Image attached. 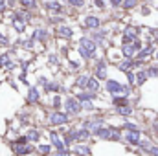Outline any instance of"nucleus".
I'll use <instances>...</instances> for the list:
<instances>
[{
    "instance_id": "f257e3e1",
    "label": "nucleus",
    "mask_w": 158,
    "mask_h": 156,
    "mask_svg": "<svg viewBox=\"0 0 158 156\" xmlns=\"http://www.w3.org/2000/svg\"><path fill=\"white\" fill-rule=\"evenodd\" d=\"M11 151H13L17 156H26V154H30V153L33 151V147L30 145L28 138H19L15 143H11Z\"/></svg>"
},
{
    "instance_id": "f03ea898",
    "label": "nucleus",
    "mask_w": 158,
    "mask_h": 156,
    "mask_svg": "<svg viewBox=\"0 0 158 156\" xmlns=\"http://www.w3.org/2000/svg\"><path fill=\"white\" fill-rule=\"evenodd\" d=\"M94 134L98 138H101V140H119V130H116V129H105V127H101Z\"/></svg>"
},
{
    "instance_id": "7ed1b4c3",
    "label": "nucleus",
    "mask_w": 158,
    "mask_h": 156,
    "mask_svg": "<svg viewBox=\"0 0 158 156\" xmlns=\"http://www.w3.org/2000/svg\"><path fill=\"white\" fill-rule=\"evenodd\" d=\"M68 112H52L50 117H48V123L50 125H64L68 123Z\"/></svg>"
},
{
    "instance_id": "20e7f679",
    "label": "nucleus",
    "mask_w": 158,
    "mask_h": 156,
    "mask_svg": "<svg viewBox=\"0 0 158 156\" xmlns=\"http://www.w3.org/2000/svg\"><path fill=\"white\" fill-rule=\"evenodd\" d=\"M107 90H109L110 94H129V88H127V86H121L116 81H109V83H107Z\"/></svg>"
},
{
    "instance_id": "39448f33",
    "label": "nucleus",
    "mask_w": 158,
    "mask_h": 156,
    "mask_svg": "<svg viewBox=\"0 0 158 156\" xmlns=\"http://www.w3.org/2000/svg\"><path fill=\"white\" fill-rule=\"evenodd\" d=\"M64 107H66V112H68V114H79V110H81V101H79V99H66V101H64Z\"/></svg>"
},
{
    "instance_id": "423d86ee",
    "label": "nucleus",
    "mask_w": 158,
    "mask_h": 156,
    "mask_svg": "<svg viewBox=\"0 0 158 156\" xmlns=\"http://www.w3.org/2000/svg\"><path fill=\"white\" fill-rule=\"evenodd\" d=\"M50 140H52V143L57 147V151H59V153L66 151V142H63V140L59 138V134H55V132H50Z\"/></svg>"
},
{
    "instance_id": "0eeeda50",
    "label": "nucleus",
    "mask_w": 158,
    "mask_h": 156,
    "mask_svg": "<svg viewBox=\"0 0 158 156\" xmlns=\"http://www.w3.org/2000/svg\"><path fill=\"white\" fill-rule=\"evenodd\" d=\"M81 46L85 48V50H83V53H85L86 57H90V55L96 51V44H94L92 40H88V39H83V40H81Z\"/></svg>"
},
{
    "instance_id": "6e6552de",
    "label": "nucleus",
    "mask_w": 158,
    "mask_h": 156,
    "mask_svg": "<svg viewBox=\"0 0 158 156\" xmlns=\"http://www.w3.org/2000/svg\"><path fill=\"white\" fill-rule=\"evenodd\" d=\"M125 140L132 145H140V130H129L125 134Z\"/></svg>"
},
{
    "instance_id": "1a4fd4ad",
    "label": "nucleus",
    "mask_w": 158,
    "mask_h": 156,
    "mask_svg": "<svg viewBox=\"0 0 158 156\" xmlns=\"http://www.w3.org/2000/svg\"><path fill=\"white\" fill-rule=\"evenodd\" d=\"M88 136H90V130H88V129H79V130H76V142L86 140Z\"/></svg>"
},
{
    "instance_id": "9d476101",
    "label": "nucleus",
    "mask_w": 158,
    "mask_h": 156,
    "mask_svg": "<svg viewBox=\"0 0 158 156\" xmlns=\"http://www.w3.org/2000/svg\"><path fill=\"white\" fill-rule=\"evenodd\" d=\"M40 136V132L37 130V129H31V130H28V134H26V138H28V142L31 143V142H37Z\"/></svg>"
},
{
    "instance_id": "9b49d317",
    "label": "nucleus",
    "mask_w": 158,
    "mask_h": 156,
    "mask_svg": "<svg viewBox=\"0 0 158 156\" xmlns=\"http://www.w3.org/2000/svg\"><path fill=\"white\" fill-rule=\"evenodd\" d=\"M74 153L79 154V156L90 154V147H86V145H76V147H74Z\"/></svg>"
},
{
    "instance_id": "f8f14e48",
    "label": "nucleus",
    "mask_w": 158,
    "mask_h": 156,
    "mask_svg": "<svg viewBox=\"0 0 158 156\" xmlns=\"http://www.w3.org/2000/svg\"><path fill=\"white\" fill-rule=\"evenodd\" d=\"M96 76H98L99 79L107 77V74H105V64H103V63H99V64H98V68H96Z\"/></svg>"
},
{
    "instance_id": "ddd939ff",
    "label": "nucleus",
    "mask_w": 158,
    "mask_h": 156,
    "mask_svg": "<svg viewBox=\"0 0 158 156\" xmlns=\"http://www.w3.org/2000/svg\"><path fill=\"white\" fill-rule=\"evenodd\" d=\"M86 86H88L90 92H98V90H99V83H98L96 79H88V84H86Z\"/></svg>"
},
{
    "instance_id": "4468645a",
    "label": "nucleus",
    "mask_w": 158,
    "mask_h": 156,
    "mask_svg": "<svg viewBox=\"0 0 158 156\" xmlns=\"http://www.w3.org/2000/svg\"><path fill=\"white\" fill-rule=\"evenodd\" d=\"M37 99H39V92H37L35 88H31V90H30V96H28V101H30V103H35Z\"/></svg>"
},
{
    "instance_id": "2eb2a0df",
    "label": "nucleus",
    "mask_w": 158,
    "mask_h": 156,
    "mask_svg": "<svg viewBox=\"0 0 158 156\" xmlns=\"http://www.w3.org/2000/svg\"><path fill=\"white\" fill-rule=\"evenodd\" d=\"M118 114H121V116H131V114H132V109H131L129 105H127V107H119Z\"/></svg>"
},
{
    "instance_id": "dca6fc26",
    "label": "nucleus",
    "mask_w": 158,
    "mask_h": 156,
    "mask_svg": "<svg viewBox=\"0 0 158 156\" xmlns=\"http://www.w3.org/2000/svg\"><path fill=\"white\" fill-rule=\"evenodd\" d=\"M86 26H88V28H96V26H99V20H98L96 17H88V20H86Z\"/></svg>"
},
{
    "instance_id": "f3484780",
    "label": "nucleus",
    "mask_w": 158,
    "mask_h": 156,
    "mask_svg": "<svg viewBox=\"0 0 158 156\" xmlns=\"http://www.w3.org/2000/svg\"><path fill=\"white\" fill-rule=\"evenodd\" d=\"M114 105H116V107H127V99H125V97H114Z\"/></svg>"
},
{
    "instance_id": "a211bd4d",
    "label": "nucleus",
    "mask_w": 158,
    "mask_h": 156,
    "mask_svg": "<svg viewBox=\"0 0 158 156\" xmlns=\"http://www.w3.org/2000/svg\"><path fill=\"white\" fill-rule=\"evenodd\" d=\"M39 153L40 154H50L52 153V145H39Z\"/></svg>"
},
{
    "instance_id": "6ab92c4d",
    "label": "nucleus",
    "mask_w": 158,
    "mask_h": 156,
    "mask_svg": "<svg viewBox=\"0 0 158 156\" xmlns=\"http://www.w3.org/2000/svg\"><path fill=\"white\" fill-rule=\"evenodd\" d=\"M145 79H147V74L140 72V74L136 76V83H138V84H143V83H145Z\"/></svg>"
},
{
    "instance_id": "aec40b11",
    "label": "nucleus",
    "mask_w": 158,
    "mask_h": 156,
    "mask_svg": "<svg viewBox=\"0 0 158 156\" xmlns=\"http://www.w3.org/2000/svg\"><path fill=\"white\" fill-rule=\"evenodd\" d=\"M136 35H138V30H136V28H127V37L132 39V37H136Z\"/></svg>"
},
{
    "instance_id": "412c9836",
    "label": "nucleus",
    "mask_w": 158,
    "mask_h": 156,
    "mask_svg": "<svg viewBox=\"0 0 158 156\" xmlns=\"http://www.w3.org/2000/svg\"><path fill=\"white\" fill-rule=\"evenodd\" d=\"M134 50H136V46H125V50H123V51H125V55H129V57H131V55L134 53Z\"/></svg>"
},
{
    "instance_id": "4be33fe9",
    "label": "nucleus",
    "mask_w": 158,
    "mask_h": 156,
    "mask_svg": "<svg viewBox=\"0 0 158 156\" xmlns=\"http://www.w3.org/2000/svg\"><path fill=\"white\" fill-rule=\"evenodd\" d=\"M20 4H22L24 7H31V6H35L37 2H35V0H20Z\"/></svg>"
},
{
    "instance_id": "5701e85b",
    "label": "nucleus",
    "mask_w": 158,
    "mask_h": 156,
    "mask_svg": "<svg viewBox=\"0 0 158 156\" xmlns=\"http://www.w3.org/2000/svg\"><path fill=\"white\" fill-rule=\"evenodd\" d=\"M48 9H52V11H59L61 6H59L57 2H52V4H48Z\"/></svg>"
},
{
    "instance_id": "b1692460",
    "label": "nucleus",
    "mask_w": 158,
    "mask_h": 156,
    "mask_svg": "<svg viewBox=\"0 0 158 156\" xmlns=\"http://www.w3.org/2000/svg\"><path fill=\"white\" fill-rule=\"evenodd\" d=\"M9 64V57L7 55H2L0 57V66H7Z\"/></svg>"
},
{
    "instance_id": "393cba45",
    "label": "nucleus",
    "mask_w": 158,
    "mask_h": 156,
    "mask_svg": "<svg viewBox=\"0 0 158 156\" xmlns=\"http://www.w3.org/2000/svg\"><path fill=\"white\" fill-rule=\"evenodd\" d=\"M59 33H61V35H64V37H70V35H72V31H70L68 28H61V30H59Z\"/></svg>"
},
{
    "instance_id": "a878e982",
    "label": "nucleus",
    "mask_w": 158,
    "mask_h": 156,
    "mask_svg": "<svg viewBox=\"0 0 158 156\" xmlns=\"http://www.w3.org/2000/svg\"><path fill=\"white\" fill-rule=\"evenodd\" d=\"M52 105H53V109H59V107H61V97H59V96H57V97H53Z\"/></svg>"
},
{
    "instance_id": "bb28decb",
    "label": "nucleus",
    "mask_w": 158,
    "mask_h": 156,
    "mask_svg": "<svg viewBox=\"0 0 158 156\" xmlns=\"http://www.w3.org/2000/svg\"><path fill=\"white\" fill-rule=\"evenodd\" d=\"M119 68H121V70H127V68H131V61H125V63H121V64H119Z\"/></svg>"
},
{
    "instance_id": "cd10ccee",
    "label": "nucleus",
    "mask_w": 158,
    "mask_h": 156,
    "mask_svg": "<svg viewBox=\"0 0 158 156\" xmlns=\"http://www.w3.org/2000/svg\"><path fill=\"white\" fill-rule=\"evenodd\" d=\"M15 28H17L19 31H22V30H24V24H22V22H19V20H15Z\"/></svg>"
},
{
    "instance_id": "c85d7f7f",
    "label": "nucleus",
    "mask_w": 158,
    "mask_h": 156,
    "mask_svg": "<svg viewBox=\"0 0 158 156\" xmlns=\"http://www.w3.org/2000/svg\"><path fill=\"white\" fill-rule=\"evenodd\" d=\"M134 4H136V0H125V4H123V6H125V7H132Z\"/></svg>"
},
{
    "instance_id": "c756f323",
    "label": "nucleus",
    "mask_w": 158,
    "mask_h": 156,
    "mask_svg": "<svg viewBox=\"0 0 158 156\" xmlns=\"http://www.w3.org/2000/svg\"><path fill=\"white\" fill-rule=\"evenodd\" d=\"M74 6H83V0H70Z\"/></svg>"
},
{
    "instance_id": "7c9ffc66",
    "label": "nucleus",
    "mask_w": 158,
    "mask_h": 156,
    "mask_svg": "<svg viewBox=\"0 0 158 156\" xmlns=\"http://www.w3.org/2000/svg\"><path fill=\"white\" fill-rule=\"evenodd\" d=\"M110 2H112V4H114V6H119V4H121V2H123V0H110Z\"/></svg>"
},
{
    "instance_id": "2f4dec72",
    "label": "nucleus",
    "mask_w": 158,
    "mask_h": 156,
    "mask_svg": "<svg viewBox=\"0 0 158 156\" xmlns=\"http://www.w3.org/2000/svg\"><path fill=\"white\" fill-rule=\"evenodd\" d=\"M153 129H155V130L158 132V121H155V123H153Z\"/></svg>"
},
{
    "instance_id": "473e14b6",
    "label": "nucleus",
    "mask_w": 158,
    "mask_h": 156,
    "mask_svg": "<svg viewBox=\"0 0 158 156\" xmlns=\"http://www.w3.org/2000/svg\"><path fill=\"white\" fill-rule=\"evenodd\" d=\"M7 4V0H0V6H6Z\"/></svg>"
}]
</instances>
